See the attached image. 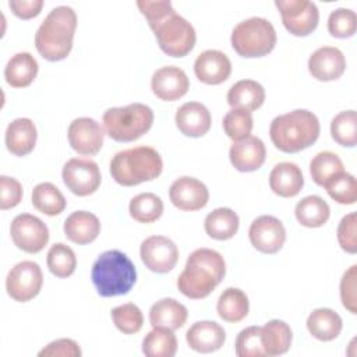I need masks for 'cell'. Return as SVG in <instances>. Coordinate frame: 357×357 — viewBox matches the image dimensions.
<instances>
[{"mask_svg": "<svg viewBox=\"0 0 357 357\" xmlns=\"http://www.w3.org/2000/svg\"><path fill=\"white\" fill-rule=\"evenodd\" d=\"M137 7L146 18L163 53L172 57L187 56L197 40L194 26L177 14L169 0H139Z\"/></svg>", "mask_w": 357, "mask_h": 357, "instance_id": "obj_1", "label": "cell"}, {"mask_svg": "<svg viewBox=\"0 0 357 357\" xmlns=\"http://www.w3.org/2000/svg\"><path fill=\"white\" fill-rule=\"evenodd\" d=\"M226 275L223 257L211 248H197L185 262L178 275L177 287L188 298L199 300L208 297Z\"/></svg>", "mask_w": 357, "mask_h": 357, "instance_id": "obj_2", "label": "cell"}, {"mask_svg": "<svg viewBox=\"0 0 357 357\" xmlns=\"http://www.w3.org/2000/svg\"><path fill=\"white\" fill-rule=\"evenodd\" d=\"M77 29V14L68 6H57L49 11L35 33V47L49 61L66 59Z\"/></svg>", "mask_w": 357, "mask_h": 357, "instance_id": "obj_3", "label": "cell"}, {"mask_svg": "<svg viewBox=\"0 0 357 357\" xmlns=\"http://www.w3.org/2000/svg\"><path fill=\"white\" fill-rule=\"evenodd\" d=\"M318 117L305 109L275 117L269 127V135L273 145L286 153H296L311 146L319 137Z\"/></svg>", "mask_w": 357, "mask_h": 357, "instance_id": "obj_4", "label": "cell"}, {"mask_svg": "<svg viewBox=\"0 0 357 357\" xmlns=\"http://www.w3.org/2000/svg\"><path fill=\"white\" fill-rule=\"evenodd\" d=\"M163 170V160L152 146H135L117 152L110 160V174L124 187L155 180Z\"/></svg>", "mask_w": 357, "mask_h": 357, "instance_id": "obj_5", "label": "cell"}, {"mask_svg": "<svg viewBox=\"0 0 357 357\" xmlns=\"http://www.w3.org/2000/svg\"><path fill=\"white\" fill-rule=\"evenodd\" d=\"M92 283L102 297L127 294L137 282V269L119 250L102 252L92 265Z\"/></svg>", "mask_w": 357, "mask_h": 357, "instance_id": "obj_6", "label": "cell"}, {"mask_svg": "<svg viewBox=\"0 0 357 357\" xmlns=\"http://www.w3.org/2000/svg\"><path fill=\"white\" fill-rule=\"evenodd\" d=\"M106 134L117 142H131L148 132L153 124V112L144 103L110 107L103 113Z\"/></svg>", "mask_w": 357, "mask_h": 357, "instance_id": "obj_7", "label": "cell"}, {"mask_svg": "<svg viewBox=\"0 0 357 357\" xmlns=\"http://www.w3.org/2000/svg\"><path fill=\"white\" fill-rule=\"evenodd\" d=\"M230 42L241 57H262L273 50L276 31L266 18L251 17L233 28Z\"/></svg>", "mask_w": 357, "mask_h": 357, "instance_id": "obj_8", "label": "cell"}, {"mask_svg": "<svg viewBox=\"0 0 357 357\" xmlns=\"http://www.w3.org/2000/svg\"><path fill=\"white\" fill-rule=\"evenodd\" d=\"M43 284L40 266L33 261H21L15 264L6 279V290L8 296L18 301L26 303L36 297Z\"/></svg>", "mask_w": 357, "mask_h": 357, "instance_id": "obj_9", "label": "cell"}, {"mask_svg": "<svg viewBox=\"0 0 357 357\" xmlns=\"http://www.w3.org/2000/svg\"><path fill=\"white\" fill-rule=\"evenodd\" d=\"M284 28L294 36H307L319 21V11L315 3L308 0H276Z\"/></svg>", "mask_w": 357, "mask_h": 357, "instance_id": "obj_10", "label": "cell"}, {"mask_svg": "<svg viewBox=\"0 0 357 357\" xmlns=\"http://www.w3.org/2000/svg\"><path fill=\"white\" fill-rule=\"evenodd\" d=\"M10 234L17 248L28 254L40 252L49 241V229L31 213L17 215L10 226Z\"/></svg>", "mask_w": 357, "mask_h": 357, "instance_id": "obj_11", "label": "cell"}, {"mask_svg": "<svg viewBox=\"0 0 357 357\" xmlns=\"http://www.w3.org/2000/svg\"><path fill=\"white\" fill-rule=\"evenodd\" d=\"M66 187L78 197L93 194L100 185V170L96 162L84 158L67 160L61 172Z\"/></svg>", "mask_w": 357, "mask_h": 357, "instance_id": "obj_12", "label": "cell"}, {"mask_svg": "<svg viewBox=\"0 0 357 357\" xmlns=\"http://www.w3.org/2000/svg\"><path fill=\"white\" fill-rule=\"evenodd\" d=\"M139 255L149 271L167 273L177 264L178 250L170 238L165 236H151L141 243Z\"/></svg>", "mask_w": 357, "mask_h": 357, "instance_id": "obj_13", "label": "cell"}, {"mask_svg": "<svg viewBox=\"0 0 357 357\" xmlns=\"http://www.w3.org/2000/svg\"><path fill=\"white\" fill-rule=\"evenodd\" d=\"M248 237L252 247L259 252L276 254L286 241V229L278 218L262 215L250 225Z\"/></svg>", "mask_w": 357, "mask_h": 357, "instance_id": "obj_14", "label": "cell"}, {"mask_svg": "<svg viewBox=\"0 0 357 357\" xmlns=\"http://www.w3.org/2000/svg\"><path fill=\"white\" fill-rule=\"evenodd\" d=\"M67 137L71 148L77 153L93 156L103 146L105 132L96 120L91 117H78L70 123Z\"/></svg>", "mask_w": 357, "mask_h": 357, "instance_id": "obj_15", "label": "cell"}, {"mask_svg": "<svg viewBox=\"0 0 357 357\" xmlns=\"http://www.w3.org/2000/svg\"><path fill=\"white\" fill-rule=\"evenodd\" d=\"M169 197L172 204L181 211H199L208 204L209 191L198 178L183 176L172 183Z\"/></svg>", "mask_w": 357, "mask_h": 357, "instance_id": "obj_16", "label": "cell"}, {"mask_svg": "<svg viewBox=\"0 0 357 357\" xmlns=\"http://www.w3.org/2000/svg\"><path fill=\"white\" fill-rule=\"evenodd\" d=\"M151 88L159 99L173 102L187 93L190 81L184 70L176 66H165L153 73Z\"/></svg>", "mask_w": 357, "mask_h": 357, "instance_id": "obj_17", "label": "cell"}, {"mask_svg": "<svg viewBox=\"0 0 357 357\" xmlns=\"http://www.w3.org/2000/svg\"><path fill=\"white\" fill-rule=\"evenodd\" d=\"M346 70V59L340 49L322 46L308 59V71L318 81H335Z\"/></svg>", "mask_w": 357, "mask_h": 357, "instance_id": "obj_18", "label": "cell"}, {"mask_svg": "<svg viewBox=\"0 0 357 357\" xmlns=\"http://www.w3.org/2000/svg\"><path fill=\"white\" fill-rule=\"evenodd\" d=\"M194 73L201 82L208 85H219L230 77L231 63L223 52L208 49L199 53L195 59Z\"/></svg>", "mask_w": 357, "mask_h": 357, "instance_id": "obj_19", "label": "cell"}, {"mask_svg": "<svg viewBox=\"0 0 357 357\" xmlns=\"http://www.w3.org/2000/svg\"><path fill=\"white\" fill-rule=\"evenodd\" d=\"M266 156V149L261 138L248 135L240 141H234L229 151V158L233 167L238 172L258 170Z\"/></svg>", "mask_w": 357, "mask_h": 357, "instance_id": "obj_20", "label": "cell"}, {"mask_svg": "<svg viewBox=\"0 0 357 357\" xmlns=\"http://www.w3.org/2000/svg\"><path fill=\"white\" fill-rule=\"evenodd\" d=\"M174 121L181 134L198 138L209 131L212 117L205 105L199 102H187L176 112Z\"/></svg>", "mask_w": 357, "mask_h": 357, "instance_id": "obj_21", "label": "cell"}, {"mask_svg": "<svg viewBox=\"0 0 357 357\" xmlns=\"http://www.w3.org/2000/svg\"><path fill=\"white\" fill-rule=\"evenodd\" d=\"M185 340L194 351L212 353L223 346L226 332L215 321H198L187 331Z\"/></svg>", "mask_w": 357, "mask_h": 357, "instance_id": "obj_22", "label": "cell"}, {"mask_svg": "<svg viewBox=\"0 0 357 357\" xmlns=\"http://www.w3.org/2000/svg\"><path fill=\"white\" fill-rule=\"evenodd\" d=\"M38 131L33 121L28 117L13 120L6 130V146L15 156L31 153L36 145Z\"/></svg>", "mask_w": 357, "mask_h": 357, "instance_id": "obj_23", "label": "cell"}, {"mask_svg": "<svg viewBox=\"0 0 357 357\" xmlns=\"http://www.w3.org/2000/svg\"><path fill=\"white\" fill-rule=\"evenodd\" d=\"M304 185L301 169L291 162L278 163L269 174L271 190L283 198L296 197Z\"/></svg>", "mask_w": 357, "mask_h": 357, "instance_id": "obj_24", "label": "cell"}, {"mask_svg": "<svg viewBox=\"0 0 357 357\" xmlns=\"http://www.w3.org/2000/svg\"><path fill=\"white\" fill-rule=\"evenodd\" d=\"M187 317V307L170 297L160 298L149 310V322L152 328H167L176 331L185 324Z\"/></svg>", "mask_w": 357, "mask_h": 357, "instance_id": "obj_25", "label": "cell"}, {"mask_svg": "<svg viewBox=\"0 0 357 357\" xmlns=\"http://www.w3.org/2000/svg\"><path fill=\"white\" fill-rule=\"evenodd\" d=\"M100 233V222L88 211L73 212L64 222L66 237L75 244L92 243Z\"/></svg>", "mask_w": 357, "mask_h": 357, "instance_id": "obj_26", "label": "cell"}, {"mask_svg": "<svg viewBox=\"0 0 357 357\" xmlns=\"http://www.w3.org/2000/svg\"><path fill=\"white\" fill-rule=\"evenodd\" d=\"M265 102L264 86L254 79H241L233 84L227 92V103L231 109L257 110Z\"/></svg>", "mask_w": 357, "mask_h": 357, "instance_id": "obj_27", "label": "cell"}, {"mask_svg": "<svg viewBox=\"0 0 357 357\" xmlns=\"http://www.w3.org/2000/svg\"><path fill=\"white\" fill-rule=\"evenodd\" d=\"M38 61L28 52L15 53L4 68V78L13 88H25L33 82L38 75Z\"/></svg>", "mask_w": 357, "mask_h": 357, "instance_id": "obj_28", "label": "cell"}, {"mask_svg": "<svg viewBox=\"0 0 357 357\" xmlns=\"http://www.w3.org/2000/svg\"><path fill=\"white\" fill-rule=\"evenodd\" d=\"M342 326L340 315L331 308H317L307 318L308 332L321 342L336 339L342 332Z\"/></svg>", "mask_w": 357, "mask_h": 357, "instance_id": "obj_29", "label": "cell"}, {"mask_svg": "<svg viewBox=\"0 0 357 357\" xmlns=\"http://www.w3.org/2000/svg\"><path fill=\"white\" fill-rule=\"evenodd\" d=\"M293 340L290 326L280 319H271L261 326V343L265 356H280L284 354Z\"/></svg>", "mask_w": 357, "mask_h": 357, "instance_id": "obj_30", "label": "cell"}, {"mask_svg": "<svg viewBox=\"0 0 357 357\" xmlns=\"http://www.w3.org/2000/svg\"><path fill=\"white\" fill-rule=\"evenodd\" d=\"M238 216L230 208H216L205 218L204 227L209 237L223 241L234 237L238 230Z\"/></svg>", "mask_w": 357, "mask_h": 357, "instance_id": "obj_31", "label": "cell"}, {"mask_svg": "<svg viewBox=\"0 0 357 357\" xmlns=\"http://www.w3.org/2000/svg\"><path fill=\"white\" fill-rule=\"evenodd\" d=\"M216 311L218 315L226 322H240L248 315V297L237 287H227L218 298Z\"/></svg>", "mask_w": 357, "mask_h": 357, "instance_id": "obj_32", "label": "cell"}, {"mask_svg": "<svg viewBox=\"0 0 357 357\" xmlns=\"http://www.w3.org/2000/svg\"><path fill=\"white\" fill-rule=\"evenodd\" d=\"M294 215L298 223L305 227H321L328 222L331 208L319 195H308L297 202Z\"/></svg>", "mask_w": 357, "mask_h": 357, "instance_id": "obj_33", "label": "cell"}, {"mask_svg": "<svg viewBox=\"0 0 357 357\" xmlns=\"http://www.w3.org/2000/svg\"><path fill=\"white\" fill-rule=\"evenodd\" d=\"M32 205L47 216L61 213L67 205L63 192L52 183H39L32 190Z\"/></svg>", "mask_w": 357, "mask_h": 357, "instance_id": "obj_34", "label": "cell"}, {"mask_svg": "<svg viewBox=\"0 0 357 357\" xmlns=\"http://www.w3.org/2000/svg\"><path fill=\"white\" fill-rule=\"evenodd\" d=\"M177 351V339L172 329L153 328L142 340V353L148 357H173Z\"/></svg>", "mask_w": 357, "mask_h": 357, "instance_id": "obj_35", "label": "cell"}, {"mask_svg": "<svg viewBox=\"0 0 357 357\" xmlns=\"http://www.w3.org/2000/svg\"><path fill=\"white\" fill-rule=\"evenodd\" d=\"M128 212L139 223H152L162 216L163 201L153 192H142L130 201Z\"/></svg>", "mask_w": 357, "mask_h": 357, "instance_id": "obj_36", "label": "cell"}, {"mask_svg": "<svg viewBox=\"0 0 357 357\" xmlns=\"http://www.w3.org/2000/svg\"><path fill=\"white\" fill-rule=\"evenodd\" d=\"M342 172H344L343 162L336 153L331 151H324L317 153L310 162L311 177L315 181V184L321 187H324L329 178H332L333 176Z\"/></svg>", "mask_w": 357, "mask_h": 357, "instance_id": "obj_37", "label": "cell"}, {"mask_svg": "<svg viewBox=\"0 0 357 357\" xmlns=\"http://www.w3.org/2000/svg\"><path fill=\"white\" fill-rule=\"evenodd\" d=\"M47 268L57 278H68L77 268V257L71 247L64 243H56L47 251Z\"/></svg>", "mask_w": 357, "mask_h": 357, "instance_id": "obj_38", "label": "cell"}, {"mask_svg": "<svg viewBox=\"0 0 357 357\" xmlns=\"http://www.w3.org/2000/svg\"><path fill=\"white\" fill-rule=\"evenodd\" d=\"M331 135L342 146L353 148L357 142V114L354 110L337 113L331 121Z\"/></svg>", "mask_w": 357, "mask_h": 357, "instance_id": "obj_39", "label": "cell"}, {"mask_svg": "<svg viewBox=\"0 0 357 357\" xmlns=\"http://www.w3.org/2000/svg\"><path fill=\"white\" fill-rule=\"evenodd\" d=\"M328 195L337 204L353 205L357 199L356 177L347 172H342L325 183Z\"/></svg>", "mask_w": 357, "mask_h": 357, "instance_id": "obj_40", "label": "cell"}, {"mask_svg": "<svg viewBox=\"0 0 357 357\" xmlns=\"http://www.w3.org/2000/svg\"><path fill=\"white\" fill-rule=\"evenodd\" d=\"M112 319L114 326L126 333L132 335L141 331L144 324V315L138 305L132 303H126L121 305H117L112 310Z\"/></svg>", "mask_w": 357, "mask_h": 357, "instance_id": "obj_41", "label": "cell"}, {"mask_svg": "<svg viewBox=\"0 0 357 357\" xmlns=\"http://www.w3.org/2000/svg\"><path fill=\"white\" fill-rule=\"evenodd\" d=\"M222 124L226 135L234 142L251 134L254 127V120H252L251 112L243 110V109H231L225 114Z\"/></svg>", "mask_w": 357, "mask_h": 357, "instance_id": "obj_42", "label": "cell"}, {"mask_svg": "<svg viewBox=\"0 0 357 357\" xmlns=\"http://www.w3.org/2000/svg\"><path fill=\"white\" fill-rule=\"evenodd\" d=\"M357 28V15L350 8H336L329 14L328 31L332 36L346 39L354 35Z\"/></svg>", "mask_w": 357, "mask_h": 357, "instance_id": "obj_43", "label": "cell"}, {"mask_svg": "<svg viewBox=\"0 0 357 357\" xmlns=\"http://www.w3.org/2000/svg\"><path fill=\"white\" fill-rule=\"evenodd\" d=\"M236 354L238 357H262L265 351L261 343V326H248L236 337Z\"/></svg>", "mask_w": 357, "mask_h": 357, "instance_id": "obj_44", "label": "cell"}, {"mask_svg": "<svg viewBox=\"0 0 357 357\" xmlns=\"http://www.w3.org/2000/svg\"><path fill=\"white\" fill-rule=\"evenodd\" d=\"M337 243L340 248L349 254H356L357 251V237H356V212H350L342 218L337 226Z\"/></svg>", "mask_w": 357, "mask_h": 357, "instance_id": "obj_45", "label": "cell"}, {"mask_svg": "<svg viewBox=\"0 0 357 357\" xmlns=\"http://www.w3.org/2000/svg\"><path fill=\"white\" fill-rule=\"evenodd\" d=\"M356 282H357V265H351L340 279V300L343 307L351 314H357Z\"/></svg>", "mask_w": 357, "mask_h": 357, "instance_id": "obj_46", "label": "cell"}, {"mask_svg": "<svg viewBox=\"0 0 357 357\" xmlns=\"http://www.w3.org/2000/svg\"><path fill=\"white\" fill-rule=\"evenodd\" d=\"M22 199V185L18 180L0 176V209L7 211L17 206Z\"/></svg>", "mask_w": 357, "mask_h": 357, "instance_id": "obj_47", "label": "cell"}, {"mask_svg": "<svg viewBox=\"0 0 357 357\" xmlns=\"http://www.w3.org/2000/svg\"><path fill=\"white\" fill-rule=\"evenodd\" d=\"M81 354L78 343L73 339L53 340L38 353L39 357H79Z\"/></svg>", "mask_w": 357, "mask_h": 357, "instance_id": "obj_48", "label": "cell"}, {"mask_svg": "<svg viewBox=\"0 0 357 357\" xmlns=\"http://www.w3.org/2000/svg\"><path fill=\"white\" fill-rule=\"evenodd\" d=\"M8 7L18 18L29 20L40 13L43 7V0H10Z\"/></svg>", "mask_w": 357, "mask_h": 357, "instance_id": "obj_49", "label": "cell"}]
</instances>
